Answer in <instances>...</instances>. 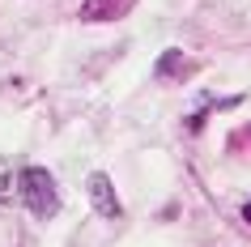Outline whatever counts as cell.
Returning a JSON list of instances; mask_svg holds the SVG:
<instances>
[{
	"label": "cell",
	"instance_id": "obj_3",
	"mask_svg": "<svg viewBox=\"0 0 251 247\" xmlns=\"http://www.w3.org/2000/svg\"><path fill=\"white\" fill-rule=\"evenodd\" d=\"M136 0H85L81 4V22H119Z\"/></svg>",
	"mask_w": 251,
	"mask_h": 247
},
{
	"label": "cell",
	"instance_id": "obj_4",
	"mask_svg": "<svg viewBox=\"0 0 251 247\" xmlns=\"http://www.w3.org/2000/svg\"><path fill=\"white\" fill-rule=\"evenodd\" d=\"M90 200L102 218H119V196H115V188H111V179H106L102 170L90 175Z\"/></svg>",
	"mask_w": 251,
	"mask_h": 247
},
{
	"label": "cell",
	"instance_id": "obj_5",
	"mask_svg": "<svg viewBox=\"0 0 251 247\" xmlns=\"http://www.w3.org/2000/svg\"><path fill=\"white\" fill-rule=\"evenodd\" d=\"M9 192H13V179H9V166L0 162V200H9Z\"/></svg>",
	"mask_w": 251,
	"mask_h": 247
},
{
	"label": "cell",
	"instance_id": "obj_6",
	"mask_svg": "<svg viewBox=\"0 0 251 247\" xmlns=\"http://www.w3.org/2000/svg\"><path fill=\"white\" fill-rule=\"evenodd\" d=\"M243 221H247V226H251V200H247V205H243Z\"/></svg>",
	"mask_w": 251,
	"mask_h": 247
},
{
	"label": "cell",
	"instance_id": "obj_1",
	"mask_svg": "<svg viewBox=\"0 0 251 247\" xmlns=\"http://www.w3.org/2000/svg\"><path fill=\"white\" fill-rule=\"evenodd\" d=\"M17 188H22V200L34 218H55V209H60V192H55V179L51 170L43 166H26L17 175Z\"/></svg>",
	"mask_w": 251,
	"mask_h": 247
},
{
	"label": "cell",
	"instance_id": "obj_2",
	"mask_svg": "<svg viewBox=\"0 0 251 247\" xmlns=\"http://www.w3.org/2000/svg\"><path fill=\"white\" fill-rule=\"evenodd\" d=\"M196 73V60H187L179 47H171V52H162L158 55V68H153V77L158 81H183Z\"/></svg>",
	"mask_w": 251,
	"mask_h": 247
}]
</instances>
